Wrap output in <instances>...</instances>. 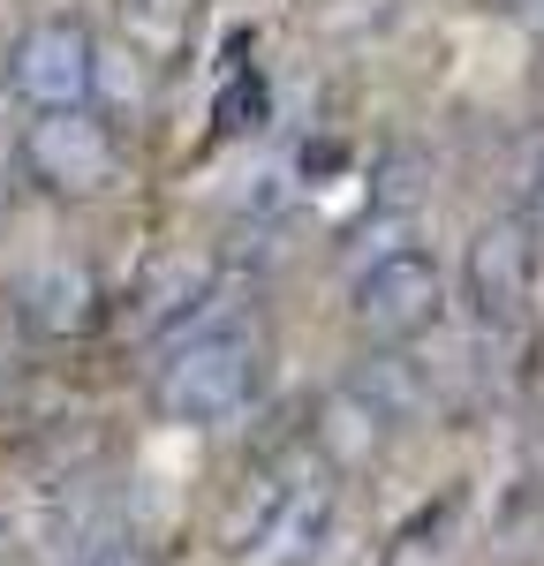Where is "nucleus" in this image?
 <instances>
[{
    "instance_id": "5",
    "label": "nucleus",
    "mask_w": 544,
    "mask_h": 566,
    "mask_svg": "<svg viewBox=\"0 0 544 566\" xmlns=\"http://www.w3.org/2000/svg\"><path fill=\"white\" fill-rule=\"evenodd\" d=\"M91 61H98L91 23H76V15H39L31 31H15L0 76H8V91L31 114H53V106H91Z\"/></svg>"
},
{
    "instance_id": "13",
    "label": "nucleus",
    "mask_w": 544,
    "mask_h": 566,
    "mask_svg": "<svg viewBox=\"0 0 544 566\" xmlns=\"http://www.w3.org/2000/svg\"><path fill=\"white\" fill-rule=\"evenodd\" d=\"M91 566H136V559H129V552H114V559H91Z\"/></svg>"
},
{
    "instance_id": "10",
    "label": "nucleus",
    "mask_w": 544,
    "mask_h": 566,
    "mask_svg": "<svg viewBox=\"0 0 544 566\" xmlns=\"http://www.w3.org/2000/svg\"><path fill=\"white\" fill-rule=\"evenodd\" d=\"M189 8H197V0H122L129 45H136V53H167V45H181V31H189Z\"/></svg>"
},
{
    "instance_id": "1",
    "label": "nucleus",
    "mask_w": 544,
    "mask_h": 566,
    "mask_svg": "<svg viewBox=\"0 0 544 566\" xmlns=\"http://www.w3.org/2000/svg\"><path fill=\"white\" fill-rule=\"evenodd\" d=\"M333 506H341V483L303 446L295 461L258 469L250 491L234 499V514H227V559L234 566H303L325 544Z\"/></svg>"
},
{
    "instance_id": "9",
    "label": "nucleus",
    "mask_w": 544,
    "mask_h": 566,
    "mask_svg": "<svg viewBox=\"0 0 544 566\" xmlns=\"http://www.w3.org/2000/svg\"><path fill=\"white\" fill-rule=\"evenodd\" d=\"M23 317H31L39 333H53V340H61V333H84L91 317H98V280L69 258L39 264V272L23 280Z\"/></svg>"
},
{
    "instance_id": "12",
    "label": "nucleus",
    "mask_w": 544,
    "mask_h": 566,
    "mask_svg": "<svg viewBox=\"0 0 544 566\" xmlns=\"http://www.w3.org/2000/svg\"><path fill=\"white\" fill-rule=\"evenodd\" d=\"M522 227H530V250L544 258V181H537V197H530V219H522Z\"/></svg>"
},
{
    "instance_id": "2",
    "label": "nucleus",
    "mask_w": 544,
    "mask_h": 566,
    "mask_svg": "<svg viewBox=\"0 0 544 566\" xmlns=\"http://www.w3.org/2000/svg\"><path fill=\"white\" fill-rule=\"evenodd\" d=\"M265 386V340L242 333V325H212V333H189L159 378H151V400L167 423H220L234 408H250Z\"/></svg>"
},
{
    "instance_id": "7",
    "label": "nucleus",
    "mask_w": 544,
    "mask_h": 566,
    "mask_svg": "<svg viewBox=\"0 0 544 566\" xmlns=\"http://www.w3.org/2000/svg\"><path fill=\"white\" fill-rule=\"evenodd\" d=\"M31 536H39L45 566H91V559H114L122 552L114 499H98V491H61L39 522H31Z\"/></svg>"
},
{
    "instance_id": "6",
    "label": "nucleus",
    "mask_w": 544,
    "mask_h": 566,
    "mask_svg": "<svg viewBox=\"0 0 544 566\" xmlns=\"http://www.w3.org/2000/svg\"><path fill=\"white\" fill-rule=\"evenodd\" d=\"M461 287H469V310L477 325H514L530 310V287H537V250H530V227L522 219H492L477 227L469 258H461Z\"/></svg>"
},
{
    "instance_id": "4",
    "label": "nucleus",
    "mask_w": 544,
    "mask_h": 566,
    "mask_svg": "<svg viewBox=\"0 0 544 566\" xmlns=\"http://www.w3.org/2000/svg\"><path fill=\"white\" fill-rule=\"evenodd\" d=\"M15 159H23V175L39 181L45 197H106L114 175H122V144H114L98 106L31 114L23 136H15Z\"/></svg>"
},
{
    "instance_id": "8",
    "label": "nucleus",
    "mask_w": 544,
    "mask_h": 566,
    "mask_svg": "<svg viewBox=\"0 0 544 566\" xmlns=\"http://www.w3.org/2000/svg\"><path fill=\"white\" fill-rule=\"evenodd\" d=\"M386 423H394V408H386L370 386H341V392H325V408H317L311 453L325 461V469H348V461H363V453L386 438Z\"/></svg>"
},
{
    "instance_id": "11",
    "label": "nucleus",
    "mask_w": 544,
    "mask_h": 566,
    "mask_svg": "<svg viewBox=\"0 0 544 566\" xmlns=\"http://www.w3.org/2000/svg\"><path fill=\"white\" fill-rule=\"evenodd\" d=\"M378 566H447V522L439 514H423V522H408L394 544H386V559Z\"/></svg>"
},
{
    "instance_id": "3",
    "label": "nucleus",
    "mask_w": 544,
    "mask_h": 566,
    "mask_svg": "<svg viewBox=\"0 0 544 566\" xmlns=\"http://www.w3.org/2000/svg\"><path fill=\"white\" fill-rule=\"evenodd\" d=\"M439 317H447V272H439L431 250H394V258L356 264L348 325H356L370 348H408V340H423Z\"/></svg>"
},
{
    "instance_id": "14",
    "label": "nucleus",
    "mask_w": 544,
    "mask_h": 566,
    "mask_svg": "<svg viewBox=\"0 0 544 566\" xmlns=\"http://www.w3.org/2000/svg\"><path fill=\"white\" fill-rule=\"evenodd\" d=\"M0 205H8V159H0Z\"/></svg>"
}]
</instances>
